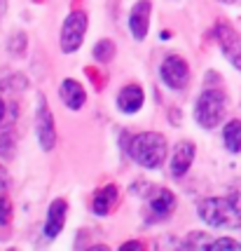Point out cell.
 Instances as JSON below:
<instances>
[{
	"label": "cell",
	"instance_id": "obj_1",
	"mask_svg": "<svg viewBox=\"0 0 241 251\" xmlns=\"http://www.w3.org/2000/svg\"><path fill=\"white\" fill-rule=\"evenodd\" d=\"M166 139L159 131H141L131 139L129 155L133 162H138L145 169H157L166 160Z\"/></svg>",
	"mask_w": 241,
	"mask_h": 251
},
{
	"label": "cell",
	"instance_id": "obj_2",
	"mask_svg": "<svg viewBox=\"0 0 241 251\" xmlns=\"http://www.w3.org/2000/svg\"><path fill=\"white\" fill-rule=\"evenodd\" d=\"M199 219L204 221L211 228H222L232 230L241 226V211L237 209V204L232 202V197H206L201 200L197 207Z\"/></svg>",
	"mask_w": 241,
	"mask_h": 251
},
{
	"label": "cell",
	"instance_id": "obj_3",
	"mask_svg": "<svg viewBox=\"0 0 241 251\" xmlns=\"http://www.w3.org/2000/svg\"><path fill=\"white\" fill-rule=\"evenodd\" d=\"M227 115V94L222 89L201 92L195 103V120L204 129H216Z\"/></svg>",
	"mask_w": 241,
	"mask_h": 251
},
{
	"label": "cell",
	"instance_id": "obj_4",
	"mask_svg": "<svg viewBox=\"0 0 241 251\" xmlns=\"http://www.w3.org/2000/svg\"><path fill=\"white\" fill-rule=\"evenodd\" d=\"M87 26L89 19L82 10H73L64 19V26H61V33H59V47H61L64 54H73L82 47L85 35H87Z\"/></svg>",
	"mask_w": 241,
	"mask_h": 251
},
{
	"label": "cell",
	"instance_id": "obj_5",
	"mask_svg": "<svg viewBox=\"0 0 241 251\" xmlns=\"http://www.w3.org/2000/svg\"><path fill=\"white\" fill-rule=\"evenodd\" d=\"M213 35H216V40H218L225 59L241 73V33L237 31L232 24L218 19V22H216V28H213Z\"/></svg>",
	"mask_w": 241,
	"mask_h": 251
},
{
	"label": "cell",
	"instance_id": "obj_6",
	"mask_svg": "<svg viewBox=\"0 0 241 251\" xmlns=\"http://www.w3.org/2000/svg\"><path fill=\"white\" fill-rule=\"evenodd\" d=\"M35 134H38V143L43 151H52L56 146V125L54 115L49 110L47 99L40 94L38 97V113H35Z\"/></svg>",
	"mask_w": 241,
	"mask_h": 251
},
{
	"label": "cell",
	"instance_id": "obj_7",
	"mask_svg": "<svg viewBox=\"0 0 241 251\" xmlns=\"http://www.w3.org/2000/svg\"><path fill=\"white\" fill-rule=\"evenodd\" d=\"M159 75L166 82V87L171 89H185L190 82V66L183 56L171 54L164 59V64L159 68Z\"/></svg>",
	"mask_w": 241,
	"mask_h": 251
},
{
	"label": "cell",
	"instance_id": "obj_8",
	"mask_svg": "<svg viewBox=\"0 0 241 251\" xmlns=\"http://www.w3.org/2000/svg\"><path fill=\"white\" fill-rule=\"evenodd\" d=\"M195 153H197L195 143H190V141L175 143L174 153H171V160H169V172H171L174 178H183V176L187 174V169L195 162Z\"/></svg>",
	"mask_w": 241,
	"mask_h": 251
},
{
	"label": "cell",
	"instance_id": "obj_9",
	"mask_svg": "<svg viewBox=\"0 0 241 251\" xmlns=\"http://www.w3.org/2000/svg\"><path fill=\"white\" fill-rule=\"evenodd\" d=\"M150 17H153V5L150 0H138L131 7L129 14V31L136 40H145L148 28H150Z\"/></svg>",
	"mask_w": 241,
	"mask_h": 251
},
{
	"label": "cell",
	"instance_id": "obj_10",
	"mask_svg": "<svg viewBox=\"0 0 241 251\" xmlns=\"http://www.w3.org/2000/svg\"><path fill=\"white\" fill-rule=\"evenodd\" d=\"M174 209H175V197H174L171 190L157 188V190L150 193V200H148V214H150V221L166 219Z\"/></svg>",
	"mask_w": 241,
	"mask_h": 251
},
{
	"label": "cell",
	"instance_id": "obj_11",
	"mask_svg": "<svg viewBox=\"0 0 241 251\" xmlns=\"http://www.w3.org/2000/svg\"><path fill=\"white\" fill-rule=\"evenodd\" d=\"M66 216H68V202L61 200V197H56L54 202L49 204V209H47V221H44V235L49 240H54L56 235L64 230Z\"/></svg>",
	"mask_w": 241,
	"mask_h": 251
},
{
	"label": "cell",
	"instance_id": "obj_12",
	"mask_svg": "<svg viewBox=\"0 0 241 251\" xmlns=\"http://www.w3.org/2000/svg\"><path fill=\"white\" fill-rule=\"evenodd\" d=\"M59 97L70 110H80L85 106V101H87V92L75 77H66L61 82V87H59Z\"/></svg>",
	"mask_w": 241,
	"mask_h": 251
},
{
	"label": "cell",
	"instance_id": "obj_13",
	"mask_svg": "<svg viewBox=\"0 0 241 251\" xmlns=\"http://www.w3.org/2000/svg\"><path fill=\"white\" fill-rule=\"evenodd\" d=\"M143 101H145V94H143L141 85H127L117 94V108L127 115H133L143 108Z\"/></svg>",
	"mask_w": 241,
	"mask_h": 251
},
{
	"label": "cell",
	"instance_id": "obj_14",
	"mask_svg": "<svg viewBox=\"0 0 241 251\" xmlns=\"http://www.w3.org/2000/svg\"><path fill=\"white\" fill-rule=\"evenodd\" d=\"M120 202V188L108 183V186H103L94 195V202H91V209H94V214L96 216H108L110 211L115 209V204Z\"/></svg>",
	"mask_w": 241,
	"mask_h": 251
},
{
	"label": "cell",
	"instance_id": "obj_15",
	"mask_svg": "<svg viewBox=\"0 0 241 251\" xmlns=\"http://www.w3.org/2000/svg\"><path fill=\"white\" fill-rule=\"evenodd\" d=\"M222 143L230 153H241V120H230L225 125Z\"/></svg>",
	"mask_w": 241,
	"mask_h": 251
},
{
	"label": "cell",
	"instance_id": "obj_16",
	"mask_svg": "<svg viewBox=\"0 0 241 251\" xmlns=\"http://www.w3.org/2000/svg\"><path fill=\"white\" fill-rule=\"evenodd\" d=\"M17 146V134L12 125H0V157H12Z\"/></svg>",
	"mask_w": 241,
	"mask_h": 251
},
{
	"label": "cell",
	"instance_id": "obj_17",
	"mask_svg": "<svg viewBox=\"0 0 241 251\" xmlns=\"http://www.w3.org/2000/svg\"><path fill=\"white\" fill-rule=\"evenodd\" d=\"M112 54H115L112 40H101V43H96V47H94V59H96L99 64H108L110 59H112Z\"/></svg>",
	"mask_w": 241,
	"mask_h": 251
},
{
	"label": "cell",
	"instance_id": "obj_18",
	"mask_svg": "<svg viewBox=\"0 0 241 251\" xmlns=\"http://www.w3.org/2000/svg\"><path fill=\"white\" fill-rule=\"evenodd\" d=\"M211 244H213V240L204 232H190L185 240V247H192V249H206V247L211 249Z\"/></svg>",
	"mask_w": 241,
	"mask_h": 251
},
{
	"label": "cell",
	"instance_id": "obj_19",
	"mask_svg": "<svg viewBox=\"0 0 241 251\" xmlns=\"http://www.w3.org/2000/svg\"><path fill=\"white\" fill-rule=\"evenodd\" d=\"M12 221V202L7 195H0V228H5Z\"/></svg>",
	"mask_w": 241,
	"mask_h": 251
},
{
	"label": "cell",
	"instance_id": "obj_20",
	"mask_svg": "<svg viewBox=\"0 0 241 251\" xmlns=\"http://www.w3.org/2000/svg\"><path fill=\"white\" fill-rule=\"evenodd\" d=\"M211 247L213 249H241V242L230 240V237H220V240H213Z\"/></svg>",
	"mask_w": 241,
	"mask_h": 251
},
{
	"label": "cell",
	"instance_id": "obj_21",
	"mask_svg": "<svg viewBox=\"0 0 241 251\" xmlns=\"http://www.w3.org/2000/svg\"><path fill=\"white\" fill-rule=\"evenodd\" d=\"M230 197H232V202L237 204V209H239V211H241V183H239V186H234V188H232Z\"/></svg>",
	"mask_w": 241,
	"mask_h": 251
},
{
	"label": "cell",
	"instance_id": "obj_22",
	"mask_svg": "<svg viewBox=\"0 0 241 251\" xmlns=\"http://www.w3.org/2000/svg\"><path fill=\"white\" fill-rule=\"evenodd\" d=\"M5 190H7V174H5V169L0 164V195H5Z\"/></svg>",
	"mask_w": 241,
	"mask_h": 251
},
{
	"label": "cell",
	"instance_id": "obj_23",
	"mask_svg": "<svg viewBox=\"0 0 241 251\" xmlns=\"http://www.w3.org/2000/svg\"><path fill=\"white\" fill-rule=\"evenodd\" d=\"M143 244L141 242H127V244H122V249H141Z\"/></svg>",
	"mask_w": 241,
	"mask_h": 251
},
{
	"label": "cell",
	"instance_id": "obj_24",
	"mask_svg": "<svg viewBox=\"0 0 241 251\" xmlns=\"http://www.w3.org/2000/svg\"><path fill=\"white\" fill-rule=\"evenodd\" d=\"M2 118H5V101L0 97V122H2Z\"/></svg>",
	"mask_w": 241,
	"mask_h": 251
},
{
	"label": "cell",
	"instance_id": "obj_25",
	"mask_svg": "<svg viewBox=\"0 0 241 251\" xmlns=\"http://www.w3.org/2000/svg\"><path fill=\"white\" fill-rule=\"evenodd\" d=\"M220 2H227V5H230V2H234V0H220Z\"/></svg>",
	"mask_w": 241,
	"mask_h": 251
}]
</instances>
